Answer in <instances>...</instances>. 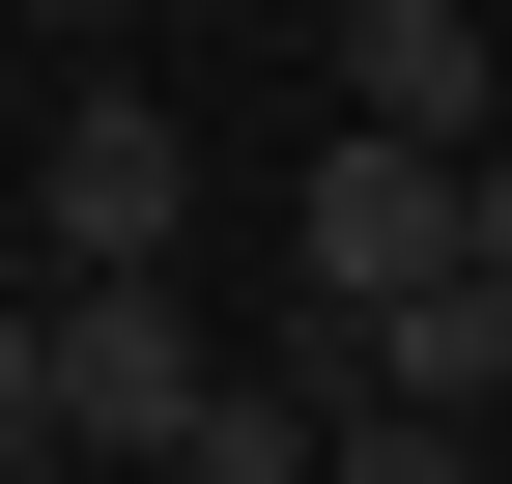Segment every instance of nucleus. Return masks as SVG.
Wrapping results in <instances>:
<instances>
[{
  "label": "nucleus",
  "mask_w": 512,
  "mask_h": 484,
  "mask_svg": "<svg viewBox=\"0 0 512 484\" xmlns=\"http://www.w3.org/2000/svg\"><path fill=\"white\" fill-rule=\"evenodd\" d=\"M285 257H313V371H342L399 285L484 257V171H456V143H313V228H285Z\"/></svg>",
  "instance_id": "nucleus-1"
},
{
  "label": "nucleus",
  "mask_w": 512,
  "mask_h": 484,
  "mask_svg": "<svg viewBox=\"0 0 512 484\" xmlns=\"http://www.w3.org/2000/svg\"><path fill=\"white\" fill-rule=\"evenodd\" d=\"M171 228H200V114H171V86H86L29 143V257L57 285H171Z\"/></svg>",
  "instance_id": "nucleus-2"
},
{
  "label": "nucleus",
  "mask_w": 512,
  "mask_h": 484,
  "mask_svg": "<svg viewBox=\"0 0 512 484\" xmlns=\"http://www.w3.org/2000/svg\"><path fill=\"white\" fill-rule=\"evenodd\" d=\"M200 314H171V285H57V428H86L114 484H171V428H200Z\"/></svg>",
  "instance_id": "nucleus-3"
},
{
  "label": "nucleus",
  "mask_w": 512,
  "mask_h": 484,
  "mask_svg": "<svg viewBox=\"0 0 512 484\" xmlns=\"http://www.w3.org/2000/svg\"><path fill=\"white\" fill-rule=\"evenodd\" d=\"M342 143H512V86H484V29H456V0H342Z\"/></svg>",
  "instance_id": "nucleus-4"
},
{
  "label": "nucleus",
  "mask_w": 512,
  "mask_h": 484,
  "mask_svg": "<svg viewBox=\"0 0 512 484\" xmlns=\"http://www.w3.org/2000/svg\"><path fill=\"white\" fill-rule=\"evenodd\" d=\"M313 456H342V399H256V371L171 428V484H313Z\"/></svg>",
  "instance_id": "nucleus-5"
},
{
  "label": "nucleus",
  "mask_w": 512,
  "mask_h": 484,
  "mask_svg": "<svg viewBox=\"0 0 512 484\" xmlns=\"http://www.w3.org/2000/svg\"><path fill=\"white\" fill-rule=\"evenodd\" d=\"M0 456H86L57 428V285H0Z\"/></svg>",
  "instance_id": "nucleus-6"
},
{
  "label": "nucleus",
  "mask_w": 512,
  "mask_h": 484,
  "mask_svg": "<svg viewBox=\"0 0 512 484\" xmlns=\"http://www.w3.org/2000/svg\"><path fill=\"white\" fill-rule=\"evenodd\" d=\"M313 484H484V456L427 428V399H342V456H313Z\"/></svg>",
  "instance_id": "nucleus-7"
},
{
  "label": "nucleus",
  "mask_w": 512,
  "mask_h": 484,
  "mask_svg": "<svg viewBox=\"0 0 512 484\" xmlns=\"http://www.w3.org/2000/svg\"><path fill=\"white\" fill-rule=\"evenodd\" d=\"M484 285H512V143H484Z\"/></svg>",
  "instance_id": "nucleus-8"
},
{
  "label": "nucleus",
  "mask_w": 512,
  "mask_h": 484,
  "mask_svg": "<svg viewBox=\"0 0 512 484\" xmlns=\"http://www.w3.org/2000/svg\"><path fill=\"white\" fill-rule=\"evenodd\" d=\"M0 484H114V456H0Z\"/></svg>",
  "instance_id": "nucleus-9"
},
{
  "label": "nucleus",
  "mask_w": 512,
  "mask_h": 484,
  "mask_svg": "<svg viewBox=\"0 0 512 484\" xmlns=\"http://www.w3.org/2000/svg\"><path fill=\"white\" fill-rule=\"evenodd\" d=\"M0 257H29V171H0Z\"/></svg>",
  "instance_id": "nucleus-10"
},
{
  "label": "nucleus",
  "mask_w": 512,
  "mask_h": 484,
  "mask_svg": "<svg viewBox=\"0 0 512 484\" xmlns=\"http://www.w3.org/2000/svg\"><path fill=\"white\" fill-rule=\"evenodd\" d=\"M29 29H114V0H29Z\"/></svg>",
  "instance_id": "nucleus-11"
}]
</instances>
